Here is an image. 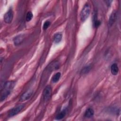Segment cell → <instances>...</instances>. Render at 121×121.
I'll return each instance as SVG.
<instances>
[{
	"mask_svg": "<svg viewBox=\"0 0 121 121\" xmlns=\"http://www.w3.org/2000/svg\"><path fill=\"white\" fill-rule=\"evenodd\" d=\"M24 107V105L23 104H19L14 107L9 111V117H12L17 115L22 111V110L23 109Z\"/></svg>",
	"mask_w": 121,
	"mask_h": 121,
	"instance_id": "3",
	"label": "cell"
},
{
	"mask_svg": "<svg viewBox=\"0 0 121 121\" xmlns=\"http://www.w3.org/2000/svg\"><path fill=\"white\" fill-rule=\"evenodd\" d=\"M66 114V109H64L62 110L61 112H59L57 115V116H56V119L58 120L62 119L65 116Z\"/></svg>",
	"mask_w": 121,
	"mask_h": 121,
	"instance_id": "12",
	"label": "cell"
},
{
	"mask_svg": "<svg viewBox=\"0 0 121 121\" xmlns=\"http://www.w3.org/2000/svg\"><path fill=\"white\" fill-rule=\"evenodd\" d=\"M33 93V91L32 89H29L25 92L20 98L19 101L21 102H24L29 99L32 96Z\"/></svg>",
	"mask_w": 121,
	"mask_h": 121,
	"instance_id": "6",
	"label": "cell"
},
{
	"mask_svg": "<svg viewBox=\"0 0 121 121\" xmlns=\"http://www.w3.org/2000/svg\"><path fill=\"white\" fill-rule=\"evenodd\" d=\"M96 15H95V16H94V22H93V24H94V26L95 27H98L101 24V22L97 20L96 19V16H95Z\"/></svg>",
	"mask_w": 121,
	"mask_h": 121,
	"instance_id": "15",
	"label": "cell"
},
{
	"mask_svg": "<svg viewBox=\"0 0 121 121\" xmlns=\"http://www.w3.org/2000/svg\"><path fill=\"white\" fill-rule=\"evenodd\" d=\"M90 6L88 3H86L83 7L80 13V19L82 22L86 21L90 13Z\"/></svg>",
	"mask_w": 121,
	"mask_h": 121,
	"instance_id": "2",
	"label": "cell"
},
{
	"mask_svg": "<svg viewBox=\"0 0 121 121\" xmlns=\"http://www.w3.org/2000/svg\"><path fill=\"white\" fill-rule=\"evenodd\" d=\"M117 17V13L116 11H113L112 12V13L111 14L109 19V22H108V24L109 26H111L115 21V20H116Z\"/></svg>",
	"mask_w": 121,
	"mask_h": 121,
	"instance_id": "8",
	"label": "cell"
},
{
	"mask_svg": "<svg viewBox=\"0 0 121 121\" xmlns=\"http://www.w3.org/2000/svg\"><path fill=\"white\" fill-rule=\"evenodd\" d=\"M51 94H52V88L50 86L48 85L44 88V89L43 90V95L44 100L45 101H48L50 99L51 96Z\"/></svg>",
	"mask_w": 121,
	"mask_h": 121,
	"instance_id": "4",
	"label": "cell"
},
{
	"mask_svg": "<svg viewBox=\"0 0 121 121\" xmlns=\"http://www.w3.org/2000/svg\"><path fill=\"white\" fill-rule=\"evenodd\" d=\"M91 69V67L90 66V65H88V66H86V67H85L84 68H83V69H82L81 73L83 74H86L88 72H89V71Z\"/></svg>",
	"mask_w": 121,
	"mask_h": 121,
	"instance_id": "14",
	"label": "cell"
},
{
	"mask_svg": "<svg viewBox=\"0 0 121 121\" xmlns=\"http://www.w3.org/2000/svg\"><path fill=\"white\" fill-rule=\"evenodd\" d=\"M15 82L13 81H10L7 82L4 85L3 89L1 91V95L0 97L1 102L4 101L10 94L15 86Z\"/></svg>",
	"mask_w": 121,
	"mask_h": 121,
	"instance_id": "1",
	"label": "cell"
},
{
	"mask_svg": "<svg viewBox=\"0 0 121 121\" xmlns=\"http://www.w3.org/2000/svg\"><path fill=\"white\" fill-rule=\"evenodd\" d=\"M33 17V13L31 12V11H29L27 12V13L26 14V21H30V20H31V19H32Z\"/></svg>",
	"mask_w": 121,
	"mask_h": 121,
	"instance_id": "16",
	"label": "cell"
},
{
	"mask_svg": "<svg viewBox=\"0 0 121 121\" xmlns=\"http://www.w3.org/2000/svg\"><path fill=\"white\" fill-rule=\"evenodd\" d=\"M13 17V11L11 9H9L4 15V21L7 24H9L12 22Z\"/></svg>",
	"mask_w": 121,
	"mask_h": 121,
	"instance_id": "5",
	"label": "cell"
},
{
	"mask_svg": "<svg viewBox=\"0 0 121 121\" xmlns=\"http://www.w3.org/2000/svg\"><path fill=\"white\" fill-rule=\"evenodd\" d=\"M94 113V110L91 108H88L85 112V117L87 118H91L93 116Z\"/></svg>",
	"mask_w": 121,
	"mask_h": 121,
	"instance_id": "11",
	"label": "cell"
},
{
	"mask_svg": "<svg viewBox=\"0 0 121 121\" xmlns=\"http://www.w3.org/2000/svg\"><path fill=\"white\" fill-rule=\"evenodd\" d=\"M111 71L113 75H117L119 71V68L116 63H113L111 67Z\"/></svg>",
	"mask_w": 121,
	"mask_h": 121,
	"instance_id": "9",
	"label": "cell"
},
{
	"mask_svg": "<svg viewBox=\"0 0 121 121\" xmlns=\"http://www.w3.org/2000/svg\"><path fill=\"white\" fill-rule=\"evenodd\" d=\"M62 35L61 33L58 32L56 34L53 36V41L55 43H60L62 39Z\"/></svg>",
	"mask_w": 121,
	"mask_h": 121,
	"instance_id": "10",
	"label": "cell"
},
{
	"mask_svg": "<svg viewBox=\"0 0 121 121\" xmlns=\"http://www.w3.org/2000/svg\"><path fill=\"white\" fill-rule=\"evenodd\" d=\"M51 24V22L49 21H46L43 25V30H46L47 29L49 26H50Z\"/></svg>",
	"mask_w": 121,
	"mask_h": 121,
	"instance_id": "17",
	"label": "cell"
},
{
	"mask_svg": "<svg viewBox=\"0 0 121 121\" xmlns=\"http://www.w3.org/2000/svg\"><path fill=\"white\" fill-rule=\"evenodd\" d=\"M61 76V74L60 72H57L54 75V76L52 78V81L53 83H56L57 82Z\"/></svg>",
	"mask_w": 121,
	"mask_h": 121,
	"instance_id": "13",
	"label": "cell"
},
{
	"mask_svg": "<svg viewBox=\"0 0 121 121\" xmlns=\"http://www.w3.org/2000/svg\"><path fill=\"white\" fill-rule=\"evenodd\" d=\"M24 39V35L20 34L16 36L13 39V42L14 44L17 46L20 45L23 41Z\"/></svg>",
	"mask_w": 121,
	"mask_h": 121,
	"instance_id": "7",
	"label": "cell"
}]
</instances>
